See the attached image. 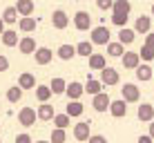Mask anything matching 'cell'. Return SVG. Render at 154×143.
<instances>
[{
  "label": "cell",
  "mask_w": 154,
  "mask_h": 143,
  "mask_svg": "<svg viewBox=\"0 0 154 143\" xmlns=\"http://www.w3.org/2000/svg\"><path fill=\"white\" fill-rule=\"evenodd\" d=\"M16 20H18V11H16V7H7L2 11V23H16Z\"/></svg>",
  "instance_id": "836d02e7"
},
{
  "label": "cell",
  "mask_w": 154,
  "mask_h": 143,
  "mask_svg": "<svg viewBox=\"0 0 154 143\" xmlns=\"http://www.w3.org/2000/svg\"><path fill=\"white\" fill-rule=\"evenodd\" d=\"M85 92H87L89 96H98V94L103 92V83L96 81V78H87V83H85Z\"/></svg>",
  "instance_id": "d6986e66"
},
{
  "label": "cell",
  "mask_w": 154,
  "mask_h": 143,
  "mask_svg": "<svg viewBox=\"0 0 154 143\" xmlns=\"http://www.w3.org/2000/svg\"><path fill=\"white\" fill-rule=\"evenodd\" d=\"M51 25H54L56 29H65L67 25H69V16L63 11V9H56V11L51 14Z\"/></svg>",
  "instance_id": "9c48e42d"
},
{
  "label": "cell",
  "mask_w": 154,
  "mask_h": 143,
  "mask_svg": "<svg viewBox=\"0 0 154 143\" xmlns=\"http://www.w3.org/2000/svg\"><path fill=\"white\" fill-rule=\"evenodd\" d=\"M18 49L23 51V54H36V40L31 38V36H25V38H20V43H18Z\"/></svg>",
  "instance_id": "ac0fdd59"
},
{
  "label": "cell",
  "mask_w": 154,
  "mask_h": 143,
  "mask_svg": "<svg viewBox=\"0 0 154 143\" xmlns=\"http://www.w3.org/2000/svg\"><path fill=\"white\" fill-rule=\"evenodd\" d=\"M34 58H36V63H38V65H49L51 58H54V51H51L49 47H38V49H36V54H34Z\"/></svg>",
  "instance_id": "30bf717a"
},
{
  "label": "cell",
  "mask_w": 154,
  "mask_h": 143,
  "mask_svg": "<svg viewBox=\"0 0 154 143\" xmlns=\"http://www.w3.org/2000/svg\"><path fill=\"white\" fill-rule=\"evenodd\" d=\"M49 89H51V94H65V92H67L65 78H54V81L49 83Z\"/></svg>",
  "instance_id": "d4e9b609"
},
{
  "label": "cell",
  "mask_w": 154,
  "mask_h": 143,
  "mask_svg": "<svg viewBox=\"0 0 154 143\" xmlns=\"http://www.w3.org/2000/svg\"><path fill=\"white\" fill-rule=\"evenodd\" d=\"M34 2L31 0H18V5H16V11L18 16H23V18H31V14H34Z\"/></svg>",
  "instance_id": "5bb4252c"
},
{
  "label": "cell",
  "mask_w": 154,
  "mask_h": 143,
  "mask_svg": "<svg viewBox=\"0 0 154 143\" xmlns=\"http://www.w3.org/2000/svg\"><path fill=\"white\" fill-rule=\"evenodd\" d=\"M105 67H107V63H105L103 54H92V56H89V70H100V72H103Z\"/></svg>",
  "instance_id": "603a6c76"
},
{
  "label": "cell",
  "mask_w": 154,
  "mask_h": 143,
  "mask_svg": "<svg viewBox=\"0 0 154 143\" xmlns=\"http://www.w3.org/2000/svg\"><path fill=\"white\" fill-rule=\"evenodd\" d=\"M96 5H98V9H112L114 7L112 0H100V2H96Z\"/></svg>",
  "instance_id": "ab89813d"
},
{
  "label": "cell",
  "mask_w": 154,
  "mask_h": 143,
  "mask_svg": "<svg viewBox=\"0 0 154 143\" xmlns=\"http://www.w3.org/2000/svg\"><path fill=\"white\" fill-rule=\"evenodd\" d=\"M150 136H152V141H154V121L150 123Z\"/></svg>",
  "instance_id": "f6af8a7d"
},
{
  "label": "cell",
  "mask_w": 154,
  "mask_h": 143,
  "mask_svg": "<svg viewBox=\"0 0 154 143\" xmlns=\"http://www.w3.org/2000/svg\"><path fill=\"white\" fill-rule=\"evenodd\" d=\"M107 54H109V56H114V58H123L125 47L121 45V43H109V45H107Z\"/></svg>",
  "instance_id": "4dcf8cb0"
},
{
  "label": "cell",
  "mask_w": 154,
  "mask_h": 143,
  "mask_svg": "<svg viewBox=\"0 0 154 143\" xmlns=\"http://www.w3.org/2000/svg\"><path fill=\"white\" fill-rule=\"evenodd\" d=\"M136 116H139V121H143V123H152L154 121V107L150 103H143L136 110Z\"/></svg>",
  "instance_id": "ba28073f"
},
{
  "label": "cell",
  "mask_w": 154,
  "mask_h": 143,
  "mask_svg": "<svg viewBox=\"0 0 154 143\" xmlns=\"http://www.w3.org/2000/svg\"><path fill=\"white\" fill-rule=\"evenodd\" d=\"M121 81V76H119V72L116 70H112V67H105L103 72H100V83H103V85H116V83Z\"/></svg>",
  "instance_id": "52a82bcc"
},
{
  "label": "cell",
  "mask_w": 154,
  "mask_h": 143,
  "mask_svg": "<svg viewBox=\"0 0 154 143\" xmlns=\"http://www.w3.org/2000/svg\"><path fill=\"white\" fill-rule=\"evenodd\" d=\"M36 143H51V141H36Z\"/></svg>",
  "instance_id": "bcb514c9"
},
{
  "label": "cell",
  "mask_w": 154,
  "mask_h": 143,
  "mask_svg": "<svg viewBox=\"0 0 154 143\" xmlns=\"http://www.w3.org/2000/svg\"><path fill=\"white\" fill-rule=\"evenodd\" d=\"M76 54H78V56L89 58V56L94 54V45H92V43H87V40H83V43H78V45H76Z\"/></svg>",
  "instance_id": "484cf974"
},
{
  "label": "cell",
  "mask_w": 154,
  "mask_h": 143,
  "mask_svg": "<svg viewBox=\"0 0 154 143\" xmlns=\"http://www.w3.org/2000/svg\"><path fill=\"white\" fill-rule=\"evenodd\" d=\"M152 16H154V5H152Z\"/></svg>",
  "instance_id": "7dc6e473"
},
{
  "label": "cell",
  "mask_w": 154,
  "mask_h": 143,
  "mask_svg": "<svg viewBox=\"0 0 154 143\" xmlns=\"http://www.w3.org/2000/svg\"><path fill=\"white\" fill-rule=\"evenodd\" d=\"M109 105H112V98L107 96V92H100L98 96L92 98V107L96 110V112H107Z\"/></svg>",
  "instance_id": "277c9868"
},
{
  "label": "cell",
  "mask_w": 154,
  "mask_h": 143,
  "mask_svg": "<svg viewBox=\"0 0 154 143\" xmlns=\"http://www.w3.org/2000/svg\"><path fill=\"white\" fill-rule=\"evenodd\" d=\"M127 18H130V16H116V14H112V23L116 25V27H121V29L127 25Z\"/></svg>",
  "instance_id": "8d00e7d4"
},
{
  "label": "cell",
  "mask_w": 154,
  "mask_h": 143,
  "mask_svg": "<svg viewBox=\"0 0 154 143\" xmlns=\"http://www.w3.org/2000/svg\"><path fill=\"white\" fill-rule=\"evenodd\" d=\"M67 96H69V101H78L85 94V85H81L78 81H72V83H67Z\"/></svg>",
  "instance_id": "8fae6325"
},
{
  "label": "cell",
  "mask_w": 154,
  "mask_h": 143,
  "mask_svg": "<svg viewBox=\"0 0 154 143\" xmlns=\"http://www.w3.org/2000/svg\"><path fill=\"white\" fill-rule=\"evenodd\" d=\"M20 40H18V34H16V31H11V29H7L2 34V45L5 47H14V45H18Z\"/></svg>",
  "instance_id": "83f0119b"
},
{
  "label": "cell",
  "mask_w": 154,
  "mask_h": 143,
  "mask_svg": "<svg viewBox=\"0 0 154 143\" xmlns=\"http://www.w3.org/2000/svg\"><path fill=\"white\" fill-rule=\"evenodd\" d=\"M5 31H7V29H5V23H2V18H0V38H2Z\"/></svg>",
  "instance_id": "ee69618b"
},
{
  "label": "cell",
  "mask_w": 154,
  "mask_h": 143,
  "mask_svg": "<svg viewBox=\"0 0 154 143\" xmlns=\"http://www.w3.org/2000/svg\"><path fill=\"white\" fill-rule=\"evenodd\" d=\"M67 141V134H65V130H56L51 132V143H65Z\"/></svg>",
  "instance_id": "e575fe53"
},
{
  "label": "cell",
  "mask_w": 154,
  "mask_h": 143,
  "mask_svg": "<svg viewBox=\"0 0 154 143\" xmlns=\"http://www.w3.org/2000/svg\"><path fill=\"white\" fill-rule=\"evenodd\" d=\"M69 123H72V119H69L67 114H56V116H54L56 130H67V128H69Z\"/></svg>",
  "instance_id": "f546056e"
},
{
  "label": "cell",
  "mask_w": 154,
  "mask_h": 143,
  "mask_svg": "<svg viewBox=\"0 0 154 143\" xmlns=\"http://www.w3.org/2000/svg\"><path fill=\"white\" fill-rule=\"evenodd\" d=\"M136 143H154V141H152V136H150V134H145V136L141 134V136H139V141H136Z\"/></svg>",
  "instance_id": "7bdbcfd3"
},
{
  "label": "cell",
  "mask_w": 154,
  "mask_h": 143,
  "mask_svg": "<svg viewBox=\"0 0 154 143\" xmlns=\"http://www.w3.org/2000/svg\"><path fill=\"white\" fill-rule=\"evenodd\" d=\"M121 98H123L125 103H136V101L141 98V92H139V87H136L134 83H125V85L121 87Z\"/></svg>",
  "instance_id": "6da1fadb"
},
{
  "label": "cell",
  "mask_w": 154,
  "mask_h": 143,
  "mask_svg": "<svg viewBox=\"0 0 154 143\" xmlns=\"http://www.w3.org/2000/svg\"><path fill=\"white\" fill-rule=\"evenodd\" d=\"M121 61H123V67H125V70H136V67L141 65V56H139V51H125Z\"/></svg>",
  "instance_id": "8992f818"
},
{
  "label": "cell",
  "mask_w": 154,
  "mask_h": 143,
  "mask_svg": "<svg viewBox=\"0 0 154 143\" xmlns=\"http://www.w3.org/2000/svg\"><path fill=\"white\" fill-rule=\"evenodd\" d=\"M9 70V61L7 56H0V72H7Z\"/></svg>",
  "instance_id": "60d3db41"
},
{
  "label": "cell",
  "mask_w": 154,
  "mask_h": 143,
  "mask_svg": "<svg viewBox=\"0 0 154 143\" xmlns=\"http://www.w3.org/2000/svg\"><path fill=\"white\" fill-rule=\"evenodd\" d=\"M145 45L150 47V49H154V31H152V34H147V38H145Z\"/></svg>",
  "instance_id": "b9f144b4"
},
{
  "label": "cell",
  "mask_w": 154,
  "mask_h": 143,
  "mask_svg": "<svg viewBox=\"0 0 154 143\" xmlns=\"http://www.w3.org/2000/svg\"><path fill=\"white\" fill-rule=\"evenodd\" d=\"M36 98H38L40 103H47V101L51 98V89H49V85H36Z\"/></svg>",
  "instance_id": "4316f807"
},
{
  "label": "cell",
  "mask_w": 154,
  "mask_h": 143,
  "mask_svg": "<svg viewBox=\"0 0 154 143\" xmlns=\"http://www.w3.org/2000/svg\"><path fill=\"white\" fill-rule=\"evenodd\" d=\"M150 27H152V18L150 16H139L134 23V31L136 34H150Z\"/></svg>",
  "instance_id": "9a60e30c"
},
{
  "label": "cell",
  "mask_w": 154,
  "mask_h": 143,
  "mask_svg": "<svg viewBox=\"0 0 154 143\" xmlns=\"http://www.w3.org/2000/svg\"><path fill=\"white\" fill-rule=\"evenodd\" d=\"M36 119H38V114H36L34 107H23L18 112V123L25 125V128H31V125L36 123Z\"/></svg>",
  "instance_id": "3957f363"
},
{
  "label": "cell",
  "mask_w": 154,
  "mask_h": 143,
  "mask_svg": "<svg viewBox=\"0 0 154 143\" xmlns=\"http://www.w3.org/2000/svg\"><path fill=\"white\" fill-rule=\"evenodd\" d=\"M139 56L143 58V61H154V49H150L147 45H143L139 49Z\"/></svg>",
  "instance_id": "d590c367"
},
{
  "label": "cell",
  "mask_w": 154,
  "mask_h": 143,
  "mask_svg": "<svg viewBox=\"0 0 154 143\" xmlns=\"http://www.w3.org/2000/svg\"><path fill=\"white\" fill-rule=\"evenodd\" d=\"M56 54H58L60 61H72V58L76 56V47H74V45H60Z\"/></svg>",
  "instance_id": "44dd1931"
},
{
  "label": "cell",
  "mask_w": 154,
  "mask_h": 143,
  "mask_svg": "<svg viewBox=\"0 0 154 143\" xmlns=\"http://www.w3.org/2000/svg\"><path fill=\"white\" fill-rule=\"evenodd\" d=\"M130 9H132V5L127 2V0H116L114 7H112V11L116 16H130Z\"/></svg>",
  "instance_id": "cb8c5ba5"
},
{
  "label": "cell",
  "mask_w": 154,
  "mask_h": 143,
  "mask_svg": "<svg viewBox=\"0 0 154 143\" xmlns=\"http://www.w3.org/2000/svg\"><path fill=\"white\" fill-rule=\"evenodd\" d=\"M0 143H2V141H0Z\"/></svg>",
  "instance_id": "c3c4849f"
},
{
  "label": "cell",
  "mask_w": 154,
  "mask_h": 143,
  "mask_svg": "<svg viewBox=\"0 0 154 143\" xmlns=\"http://www.w3.org/2000/svg\"><path fill=\"white\" fill-rule=\"evenodd\" d=\"M20 98H23V89H20L18 85H14V87L7 89V101H9V103H18Z\"/></svg>",
  "instance_id": "1f68e13d"
},
{
  "label": "cell",
  "mask_w": 154,
  "mask_h": 143,
  "mask_svg": "<svg viewBox=\"0 0 154 143\" xmlns=\"http://www.w3.org/2000/svg\"><path fill=\"white\" fill-rule=\"evenodd\" d=\"M74 27H76L78 31H87L89 27H92V16H89L87 11H78L76 16H74Z\"/></svg>",
  "instance_id": "5b68a950"
},
{
  "label": "cell",
  "mask_w": 154,
  "mask_h": 143,
  "mask_svg": "<svg viewBox=\"0 0 154 143\" xmlns=\"http://www.w3.org/2000/svg\"><path fill=\"white\" fill-rule=\"evenodd\" d=\"M134 38H136V31L134 29H127V27H123V29H121L119 31V43L121 45H132V43H134Z\"/></svg>",
  "instance_id": "ffe728a7"
},
{
  "label": "cell",
  "mask_w": 154,
  "mask_h": 143,
  "mask_svg": "<svg viewBox=\"0 0 154 143\" xmlns=\"http://www.w3.org/2000/svg\"><path fill=\"white\" fill-rule=\"evenodd\" d=\"M16 143H34V141H31V136L27 134V132H23V134L16 136Z\"/></svg>",
  "instance_id": "74e56055"
},
{
  "label": "cell",
  "mask_w": 154,
  "mask_h": 143,
  "mask_svg": "<svg viewBox=\"0 0 154 143\" xmlns=\"http://www.w3.org/2000/svg\"><path fill=\"white\" fill-rule=\"evenodd\" d=\"M152 67L150 65H139L136 67V78H139V81H152Z\"/></svg>",
  "instance_id": "f1b7e54d"
},
{
  "label": "cell",
  "mask_w": 154,
  "mask_h": 143,
  "mask_svg": "<svg viewBox=\"0 0 154 143\" xmlns=\"http://www.w3.org/2000/svg\"><path fill=\"white\" fill-rule=\"evenodd\" d=\"M87 143H107V139H105L103 134H92L89 136V141Z\"/></svg>",
  "instance_id": "f35d334b"
},
{
  "label": "cell",
  "mask_w": 154,
  "mask_h": 143,
  "mask_svg": "<svg viewBox=\"0 0 154 143\" xmlns=\"http://www.w3.org/2000/svg\"><path fill=\"white\" fill-rule=\"evenodd\" d=\"M83 112H85V105L81 103V101H69V103H67V110H65V114L69 116V119L83 116Z\"/></svg>",
  "instance_id": "2e32d148"
},
{
  "label": "cell",
  "mask_w": 154,
  "mask_h": 143,
  "mask_svg": "<svg viewBox=\"0 0 154 143\" xmlns=\"http://www.w3.org/2000/svg\"><path fill=\"white\" fill-rule=\"evenodd\" d=\"M36 114H38V119H40V121H51V119L56 116V114H54V107H51V105H47V103L38 105Z\"/></svg>",
  "instance_id": "7402d4cb"
},
{
  "label": "cell",
  "mask_w": 154,
  "mask_h": 143,
  "mask_svg": "<svg viewBox=\"0 0 154 143\" xmlns=\"http://www.w3.org/2000/svg\"><path fill=\"white\" fill-rule=\"evenodd\" d=\"M18 27H20V31L29 34V31H34V29H36V18H20Z\"/></svg>",
  "instance_id": "d6a6232c"
},
{
  "label": "cell",
  "mask_w": 154,
  "mask_h": 143,
  "mask_svg": "<svg viewBox=\"0 0 154 143\" xmlns=\"http://www.w3.org/2000/svg\"><path fill=\"white\" fill-rule=\"evenodd\" d=\"M18 87L23 89V92H25V89H36V76L29 74V72H23L18 76Z\"/></svg>",
  "instance_id": "7c38bea8"
},
{
  "label": "cell",
  "mask_w": 154,
  "mask_h": 143,
  "mask_svg": "<svg viewBox=\"0 0 154 143\" xmlns=\"http://www.w3.org/2000/svg\"><path fill=\"white\" fill-rule=\"evenodd\" d=\"M109 114H112L114 119H121V116H125V114H127V103H125L123 98L112 101V105H109Z\"/></svg>",
  "instance_id": "4fadbf2b"
},
{
  "label": "cell",
  "mask_w": 154,
  "mask_h": 143,
  "mask_svg": "<svg viewBox=\"0 0 154 143\" xmlns=\"http://www.w3.org/2000/svg\"><path fill=\"white\" fill-rule=\"evenodd\" d=\"M74 136H76V141H89V123L85 121V123H76L74 125Z\"/></svg>",
  "instance_id": "e0dca14e"
},
{
  "label": "cell",
  "mask_w": 154,
  "mask_h": 143,
  "mask_svg": "<svg viewBox=\"0 0 154 143\" xmlns=\"http://www.w3.org/2000/svg\"><path fill=\"white\" fill-rule=\"evenodd\" d=\"M89 38H92V45H109V29L107 27H94L92 34H89Z\"/></svg>",
  "instance_id": "7a4b0ae2"
}]
</instances>
